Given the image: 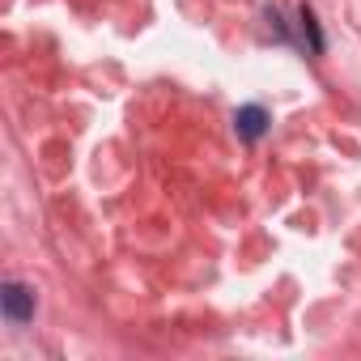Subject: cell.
Returning a JSON list of instances; mask_svg holds the SVG:
<instances>
[{
    "mask_svg": "<svg viewBox=\"0 0 361 361\" xmlns=\"http://www.w3.org/2000/svg\"><path fill=\"white\" fill-rule=\"evenodd\" d=\"M298 18H302V30H306V39H310V47H314V51L323 56V35H319V22H314V13H310V9L302 5V13H298Z\"/></svg>",
    "mask_w": 361,
    "mask_h": 361,
    "instance_id": "3",
    "label": "cell"
},
{
    "mask_svg": "<svg viewBox=\"0 0 361 361\" xmlns=\"http://www.w3.org/2000/svg\"><path fill=\"white\" fill-rule=\"evenodd\" d=\"M0 310H5L9 323H26L35 314V289L22 285V281H5V289H0Z\"/></svg>",
    "mask_w": 361,
    "mask_h": 361,
    "instance_id": "1",
    "label": "cell"
},
{
    "mask_svg": "<svg viewBox=\"0 0 361 361\" xmlns=\"http://www.w3.org/2000/svg\"><path fill=\"white\" fill-rule=\"evenodd\" d=\"M234 132H238L243 140H259V136L268 132V111H264V106H238V111H234Z\"/></svg>",
    "mask_w": 361,
    "mask_h": 361,
    "instance_id": "2",
    "label": "cell"
}]
</instances>
